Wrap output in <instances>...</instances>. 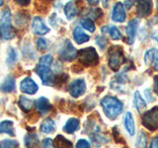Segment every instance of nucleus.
<instances>
[{"mask_svg": "<svg viewBox=\"0 0 158 148\" xmlns=\"http://www.w3.org/2000/svg\"><path fill=\"white\" fill-rule=\"evenodd\" d=\"M52 63V54H46L40 58V61L36 67V72L44 85H52L54 82V77L51 71Z\"/></svg>", "mask_w": 158, "mask_h": 148, "instance_id": "obj_1", "label": "nucleus"}, {"mask_svg": "<svg viewBox=\"0 0 158 148\" xmlns=\"http://www.w3.org/2000/svg\"><path fill=\"white\" fill-rule=\"evenodd\" d=\"M101 106L105 115L110 118V120H116V118L121 115L123 109V104L113 96H106L102 99Z\"/></svg>", "mask_w": 158, "mask_h": 148, "instance_id": "obj_2", "label": "nucleus"}, {"mask_svg": "<svg viewBox=\"0 0 158 148\" xmlns=\"http://www.w3.org/2000/svg\"><path fill=\"white\" fill-rule=\"evenodd\" d=\"M15 30L11 26V11L6 8L0 18V38L4 41H9L15 37Z\"/></svg>", "mask_w": 158, "mask_h": 148, "instance_id": "obj_3", "label": "nucleus"}, {"mask_svg": "<svg viewBox=\"0 0 158 148\" xmlns=\"http://www.w3.org/2000/svg\"><path fill=\"white\" fill-rule=\"evenodd\" d=\"M77 57L84 66H94L99 61V56L94 47H86L77 52Z\"/></svg>", "mask_w": 158, "mask_h": 148, "instance_id": "obj_4", "label": "nucleus"}, {"mask_svg": "<svg viewBox=\"0 0 158 148\" xmlns=\"http://www.w3.org/2000/svg\"><path fill=\"white\" fill-rule=\"evenodd\" d=\"M123 62V52L120 47H113L109 51V66L113 70H118Z\"/></svg>", "mask_w": 158, "mask_h": 148, "instance_id": "obj_5", "label": "nucleus"}, {"mask_svg": "<svg viewBox=\"0 0 158 148\" xmlns=\"http://www.w3.org/2000/svg\"><path fill=\"white\" fill-rule=\"evenodd\" d=\"M142 123L151 131L158 130V107L152 108L142 117Z\"/></svg>", "mask_w": 158, "mask_h": 148, "instance_id": "obj_6", "label": "nucleus"}, {"mask_svg": "<svg viewBox=\"0 0 158 148\" xmlns=\"http://www.w3.org/2000/svg\"><path fill=\"white\" fill-rule=\"evenodd\" d=\"M68 90L73 98H79L86 91V83L83 79H76L70 83Z\"/></svg>", "mask_w": 158, "mask_h": 148, "instance_id": "obj_7", "label": "nucleus"}, {"mask_svg": "<svg viewBox=\"0 0 158 148\" xmlns=\"http://www.w3.org/2000/svg\"><path fill=\"white\" fill-rule=\"evenodd\" d=\"M20 90L28 95H34L38 92L39 86L31 77H26L20 83Z\"/></svg>", "mask_w": 158, "mask_h": 148, "instance_id": "obj_8", "label": "nucleus"}, {"mask_svg": "<svg viewBox=\"0 0 158 148\" xmlns=\"http://www.w3.org/2000/svg\"><path fill=\"white\" fill-rule=\"evenodd\" d=\"M59 56H60L61 59L66 61H71L77 56V51L75 47L72 46V43L69 41H66L64 47H62L60 52H59Z\"/></svg>", "mask_w": 158, "mask_h": 148, "instance_id": "obj_9", "label": "nucleus"}, {"mask_svg": "<svg viewBox=\"0 0 158 148\" xmlns=\"http://www.w3.org/2000/svg\"><path fill=\"white\" fill-rule=\"evenodd\" d=\"M112 19L114 22H117V23H123L126 21L127 13H126V9L123 3L118 2L115 4V6L113 8Z\"/></svg>", "mask_w": 158, "mask_h": 148, "instance_id": "obj_10", "label": "nucleus"}, {"mask_svg": "<svg viewBox=\"0 0 158 148\" xmlns=\"http://www.w3.org/2000/svg\"><path fill=\"white\" fill-rule=\"evenodd\" d=\"M32 29H33V32L39 35V36H44L48 33L49 29L47 27V25L44 24V20L41 17H35L33 19V23H32Z\"/></svg>", "mask_w": 158, "mask_h": 148, "instance_id": "obj_11", "label": "nucleus"}, {"mask_svg": "<svg viewBox=\"0 0 158 148\" xmlns=\"http://www.w3.org/2000/svg\"><path fill=\"white\" fill-rule=\"evenodd\" d=\"M152 12V0H137V14L147 17Z\"/></svg>", "mask_w": 158, "mask_h": 148, "instance_id": "obj_12", "label": "nucleus"}, {"mask_svg": "<svg viewBox=\"0 0 158 148\" xmlns=\"http://www.w3.org/2000/svg\"><path fill=\"white\" fill-rule=\"evenodd\" d=\"M138 26H139V21H138L137 19H133L127 24V36L128 44H131V43H133V42H135Z\"/></svg>", "mask_w": 158, "mask_h": 148, "instance_id": "obj_13", "label": "nucleus"}, {"mask_svg": "<svg viewBox=\"0 0 158 148\" xmlns=\"http://www.w3.org/2000/svg\"><path fill=\"white\" fill-rule=\"evenodd\" d=\"M78 12L79 9L76 4V1H74V0L67 2L65 6H64V14H65L68 20H73L78 15Z\"/></svg>", "mask_w": 158, "mask_h": 148, "instance_id": "obj_14", "label": "nucleus"}, {"mask_svg": "<svg viewBox=\"0 0 158 148\" xmlns=\"http://www.w3.org/2000/svg\"><path fill=\"white\" fill-rule=\"evenodd\" d=\"M73 38H74V41H75L76 43H78V44L87 43L89 39H90V37H89L80 27H76L75 29H74Z\"/></svg>", "mask_w": 158, "mask_h": 148, "instance_id": "obj_15", "label": "nucleus"}, {"mask_svg": "<svg viewBox=\"0 0 158 148\" xmlns=\"http://www.w3.org/2000/svg\"><path fill=\"white\" fill-rule=\"evenodd\" d=\"M125 126H126V130L128 132V134L133 136L135 133V120H133V117H132V113L131 112H127L125 116Z\"/></svg>", "mask_w": 158, "mask_h": 148, "instance_id": "obj_16", "label": "nucleus"}, {"mask_svg": "<svg viewBox=\"0 0 158 148\" xmlns=\"http://www.w3.org/2000/svg\"><path fill=\"white\" fill-rule=\"evenodd\" d=\"M36 105H37V108L38 110L41 112L42 113H48L49 111L52 110V104L49 103L48 99H47L46 97H41L39 98L37 102H36Z\"/></svg>", "mask_w": 158, "mask_h": 148, "instance_id": "obj_17", "label": "nucleus"}, {"mask_svg": "<svg viewBox=\"0 0 158 148\" xmlns=\"http://www.w3.org/2000/svg\"><path fill=\"white\" fill-rule=\"evenodd\" d=\"M18 105L23 111L28 113L31 110H33V108L35 106V101H33L32 99L26 98L25 96H21L18 100Z\"/></svg>", "mask_w": 158, "mask_h": 148, "instance_id": "obj_18", "label": "nucleus"}, {"mask_svg": "<svg viewBox=\"0 0 158 148\" xmlns=\"http://www.w3.org/2000/svg\"><path fill=\"white\" fill-rule=\"evenodd\" d=\"M79 125H80L79 120H77L75 117H71L66 121L65 125L63 126V130L66 133H73L78 130Z\"/></svg>", "mask_w": 158, "mask_h": 148, "instance_id": "obj_19", "label": "nucleus"}, {"mask_svg": "<svg viewBox=\"0 0 158 148\" xmlns=\"http://www.w3.org/2000/svg\"><path fill=\"white\" fill-rule=\"evenodd\" d=\"M14 125L11 121H3L0 122V133H6L10 136H14Z\"/></svg>", "mask_w": 158, "mask_h": 148, "instance_id": "obj_20", "label": "nucleus"}, {"mask_svg": "<svg viewBox=\"0 0 158 148\" xmlns=\"http://www.w3.org/2000/svg\"><path fill=\"white\" fill-rule=\"evenodd\" d=\"M135 107L137 109V112L141 113L143 111H145L146 109V102L144 99L142 98V96L139 94L138 91L135 92Z\"/></svg>", "mask_w": 158, "mask_h": 148, "instance_id": "obj_21", "label": "nucleus"}, {"mask_svg": "<svg viewBox=\"0 0 158 148\" xmlns=\"http://www.w3.org/2000/svg\"><path fill=\"white\" fill-rule=\"evenodd\" d=\"M15 86H16V81H15V79L12 76H8L2 83L1 89L5 93H10V92L14 91Z\"/></svg>", "mask_w": 158, "mask_h": 148, "instance_id": "obj_22", "label": "nucleus"}, {"mask_svg": "<svg viewBox=\"0 0 158 148\" xmlns=\"http://www.w3.org/2000/svg\"><path fill=\"white\" fill-rule=\"evenodd\" d=\"M54 130H56V123H54V121L52 120V118H47V120H44L43 121L42 125H41V130L44 133L48 134V133L53 132Z\"/></svg>", "mask_w": 158, "mask_h": 148, "instance_id": "obj_23", "label": "nucleus"}, {"mask_svg": "<svg viewBox=\"0 0 158 148\" xmlns=\"http://www.w3.org/2000/svg\"><path fill=\"white\" fill-rule=\"evenodd\" d=\"M52 0H36V8L39 12L47 13L51 7Z\"/></svg>", "mask_w": 158, "mask_h": 148, "instance_id": "obj_24", "label": "nucleus"}, {"mask_svg": "<svg viewBox=\"0 0 158 148\" xmlns=\"http://www.w3.org/2000/svg\"><path fill=\"white\" fill-rule=\"evenodd\" d=\"M39 137L36 134H28L25 136V145L28 147H33L39 144Z\"/></svg>", "mask_w": 158, "mask_h": 148, "instance_id": "obj_25", "label": "nucleus"}, {"mask_svg": "<svg viewBox=\"0 0 158 148\" xmlns=\"http://www.w3.org/2000/svg\"><path fill=\"white\" fill-rule=\"evenodd\" d=\"M81 26L85 30H87V31L91 32V33L95 32V29H96L95 24H94L93 20L89 19V18L82 20V21H81Z\"/></svg>", "mask_w": 158, "mask_h": 148, "instance_id": "obj_26", "label": "nucleus"}, {"mask_svg": "<svg viewBox=\"0 0 158 148\" xmlns=\"http://www.w3.org/2000/svg\"><path fill=\"white\" fill-rule=\"evenodd\" d=\"M17 58H18V53L16 51V49L10 48L8 56H7V64H8V66L14 65V64L16 63V61H17Z\"/></svg>", "mask_w": 158, "mask_h": 148, "instance_id": "obj_27", "label": "nucleus"}, {"mask_svg": "<svg viewBox=\"0 0 158 148\" xmlns=\"http://www.w3.org/2000/svg\"><path fill=\"white\" fill-rule=\"evenodd\" d=\"M56 145L57 147H71L72 143L67 140L66 138H64L62 135H57L56 138Z\"/></svg>", "mask_w": 158, "mask_h": 148, "instance_id": "obj_28", "label": "nucleus"}, {"mask_svg": "<svg viewBox=\"0 0 158 148\" xmlns=\"http://www.w3.org/2000/svg\"><path fill=\"white\" fill-rule=\"evenodd\" d=\"M109 34H110V37L113 39H116V41L122 39V34L117 27H111V29L109 30Z\"/></svg>", "mask_w": 158, "mask_h": 148, "instance_id": "obj_29", "label": "nucleus"}, {"mask_svg": "<svg viewBox=\"0 0 158 148\" xmlns=\"http://www.w3.org/2000/svg\"><path fill=\"white\" fill-rule=\"evenodd\" d=\"M154 52H155V49L154 48H151L149 51H147L145 56H144V60H145V64L146 65L149 66L150 64L153 61V58H154Z\"/></svg>", "mask_w": 158, "mask_h": 148, "instance_id": "obj_30", "label": "nucleus"}, {"mask_svg": "<svg viewBox=\"0 0 158 148\" xmlns=\"http://www.w3.org/2000/svg\"><path fill=\"white\" fill-rule=\"evenodd\" d=\"M19 143L18 141L14 139H5L3 141L0 142V147H18Z\"/></svg>", "mask_w": 158, "mask_h": 148, "instance_id": "obj_31", "label": "nucleus"}, {"mask_svg": "<svg viewBox=\"0 0 158 148\" xmlns=\"http://www.w3.org/2000/svg\"><path fill=\"white\" fill-rule=\"evenodd\" d=\"M146 143H147V136L145 135L144 132H140L139 135H138L137 138V141H136V146H139V147H145L146 146Z\"/></svg>", "mask_w": 158, "mask_h": 148, "instance_id": "obj_32", "label": "nucleus"}, {"mask_svg": "<svg viewBox=\"0 0 158 148\" xmlns=\"http://www.w3.org/2000/svg\"><path fill=\"white\" fill-rule=\"evenodd\" d=\"M37 47L40 51H46L48 47V43L47 42V39H44V38H39L38 41H37Z\"/></svg>", "mask_w": 158, "mask_h": 148, "instance_id": "obj_33", "label": "nucleus"}, {"mask_svg": "<svg viewBox=\"0 0 158 148\" xmlns=\"http://www.w3.org/2000/svg\"><path fill=\"white\" fill-rule=\"evenodd\" d=\"M96 43L101 49H104L108 44V39L105 37H98L96 39Z\"/></svg>", "mask_w": 158, "mask_h": 148, "instance_id": "obj_34", "label": "nucleus"}, {"mask_svg": "<svg viewBox=\"0 0 158 148\" xmlns=\"http://www.w3.org/2000/svg\"><path fill=\"white\" fill-rule=\"evenodd\" d=\"M76 147H78V148H80V147L88 148V147H90V143H89L86 139H79L78 142L76 143Z\"/></svg>", "mask_w": 158, "mask_h": 148, "instance_id": "obj_35", "label": "nucleus"}, {"mask_svg": "<svg viewBox=\"0 0 158 148\" xmlns=\"http://www.w3.org/2000/svg\"><path fill=\"white\" fill-rule=\"evenodd\" d=\"M54 143L52 138H46L44 141V147H53Z\"/></svg>", "mask_w": 158, "mask_h": 148, "instance_id": "obj_36", "label": "nucleus"}, {"mask_svg": "<svg viewBox=\"0 0 158 148\" xmlns=\"http://www.w3.org/2000/svg\"><path fill=\"white\" fill-rule=\"evenodd\" d=\"M14 1L20 6H28L30 2H31V0H14Z\"/></svg>", "mask_w": 158, "mask_h": 148, "instance_id": "obj_37", "label": "nucleus"}, {"mask_svg": "<svg viewBox=\"0 0 158 148\" xmlns=\"http://www.w3.org/2000/svg\"><path fill=\"white\" fill-rule=\"evenodd\" d=\"M133 3H135V0H126L125 3H123V6H125V8H127V9H131Z\"/></svg>", "mask_w": 158, "mask_h": 148, "instance_id": "obj_38", "label": "nucleus"}, {"mask_svg": "<svg viewBox=\"0 0 158 148\" xmlns=\"http://www.w3.org/2000/svg\"><path fill=\"white\" fill-rule=\"evenodd\" d=\"M153 61H154V65L156 70H158V51L155 49V52H154V58H153Z\"/></svg>", "mask_w": 158, "mask_h": 148, "instance_id": "obj_39", "label": "nucleus"}, {"mask_svg": "<svg viewBox=\"0 0 158 148\" xmlns=\"http://www.w3.org/2000/svg\"><path fill=\"white\" fill-rule=\"evenodd\" d=\"M150 147H152V148L157 147L158 148V137H154V138H153L151 143H150Z\"/></svg>", "mask_w": 158, "mask_h": 148, "instance_id": "obj_40", "label": "nucleus"}, {"mask_svg": "<svg viewBox=\"0 0 158 148\" xmlns=\"http://www.w3.org/2000/svg\"><path fill=\"white\" fill-rule=\"evenodd\" d=\"M154 91L158 95V75L154 77Z\"/></svg>", "mask_w": 158, "mask_h": 148, "instance_id": "obj_41", "label": "nucleus"}, {"mask_svg": "<svg viewBox=\"0 0 158 148\" xmlns=\"http://www.w3.org/2000/svg\"><path fill=\"white\" fill-rule=\"evenodd\" d=\"M99 1H100V0H87V2L91 5H97Z\"/></svg>", "mask_w": 158, "mask_h": 148, "instance_id": "obj_42", "label": "nucleus"}, {"mask_svg": "<svg viewBox=\"0 0 158 148\" xmlns=\"http://www.w3.org/2000/svg\"><path fill=\"white\" fill-rule=\"evenodd\" d=\"M108 2H109V0H103V4H104V6L107 7V6H108Z\"/></svg>", "mask_w": 158, "mask_h": 148, "instance_id": "obj_43", "label": "nucleus"}, {"mask_svg": "<svg viewBox=\"0 0 158 148\" xmlns=\"http://www.w3.org/2000/svg\"><path fill=\"white\" fill-rule=\"evenodd\" d=\"M3 3H4V0H0V7L2 6V5H3Z\"/></svg>", "mask_w": 158, "mask_h": 148, "instance_id": "obj_44", "label": "nucleus"}, {"mask_svg": "<svg viewBox=\"0 0 158 148\" xmlns=\"http://www.w3.org/2000/svg\"><path fill=\"white\" fill-rule=\"evenodd\" d=\"M154 39L157 41V43H158V36H156V37H154Z\"/></svg>", "mask_w": 158, "mask_h": 148, "instance_id": "obj_45", "label": "nucleus"}, {"mask_svg": "<svg viewBox=\"0 0 158 148\" xmlns=\"http://www.w3.org/2000/svg\"><path fill=\"white\" fill-rule=\"evenodd\" d=\"M156 8H157V11H158V0H157V5H156Z\"/></svg>", "mask_w": 158, "mask_h": 148, "instance_id": "obj_46", "label": "nucleus"}]
</instances>
